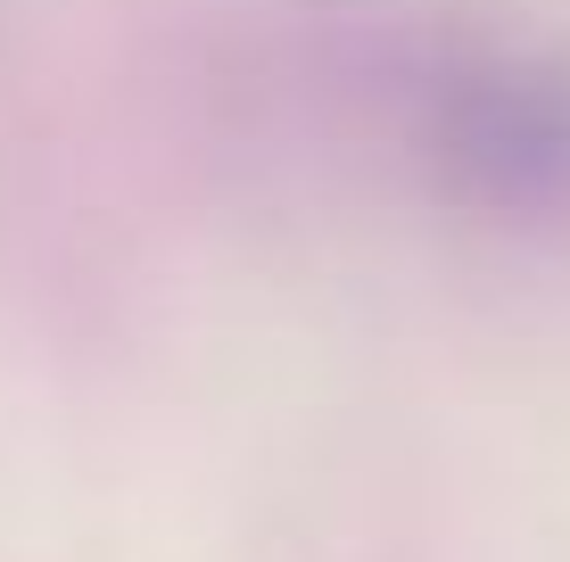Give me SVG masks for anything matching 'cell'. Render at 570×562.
Masks as SVG:
<instances>
[{"label": "cell", "instance_id": "6da1fadb", "mask_svg": "<svg viewBox=\"0 0 570 562\" xmlns=\"http://www.w3.org/2000/svg\"><path fill=\"white\" fill-rule=\"evenodd\" d=\"M405 132L446 199L570 231V33H446L405 67Z\"/></svg>", "mask_w": 570, "mask_h": 562}]
</instances>
